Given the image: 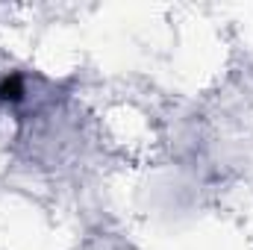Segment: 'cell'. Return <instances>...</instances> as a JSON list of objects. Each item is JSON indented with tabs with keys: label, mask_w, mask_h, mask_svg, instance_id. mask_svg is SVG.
I'll list each match as a JSON object with an SVG mask.
<instances>
[{
	"label": "cell",
	"mask_w": 253,
	"mask_h": 250,
	"mask_svg": "<svg viewBox=\"0 0 253 250\" xmlns=\"http://www.w3.org/2000/svg\"><path fill=\"white\" fill-rule=\"evenodd\" d=\"M21 94H24L21 77H3L0 80V97L3 100H21Z\"/></svg>",
	"instance_id": "cell-1"
}]
</instances>
